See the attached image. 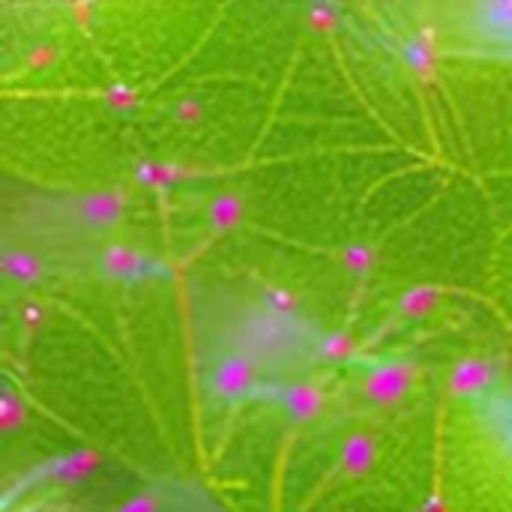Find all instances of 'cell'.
Returning a JSON list of instances; mask_svg holds the SVG:
<instances>
[{
  "label": "cell",
  "instance_id": "cell-1",
  "mask_svg": "<svg viewBox=\"0 0 512 512\" xmlns=\"http://www.w3.org/2000/svg\"><path fill=\"white\" fill-rule=\"evenodd\" d=\"M321 336L288 315L258 309L237 324V351L249 354L261 369H288L291 360H315Z\"/></svg>",
  "mask_w": 512,
  "mask_h": 512
},
{
  "label": "cell",
  "instance_id": "cell-2",
  "mask_svg": "<svg viewBox=\"0 0 512 512\" xmlns=\"http://www.w3.org/2000/svg\"><path fill=\"white\" fill-rule=\"evenodd\" d=\"M261 372L264 369L249 354L231 348V351L219 354L207 366L204 390H207L210 399L225 402V405H240V402H246L252 396H270V399H276V384L273 387H264Z\"/></svg>",
  "mask_w": 512,
  "mask_h": 512
},
{
  "label": "cell",
  "instance_id": "cell-3",
  "mask_svg": "<svg viewBox=\"0 0 512 512\" xmlns=\"http://www.w3.org/2000/svg\"><path fill=\"white\" fill-rule=\"evenodd\" d=\"M129 207V198L117 186H99V189H84L75 198H69L66 213L75 225L87 231H111L123 222Z\"/></svg>",
  "mask_w": 512,
  "mask_h": 512
},
{
  "label": "cell",
  "instance_id": "cell-4",
  "mask_svg": "<svg viewBox=\"0 0 512 512\" xmlns=\"http://www.w3.org/2000/svg\"><path fill=\"white\" fill-rule=\"evenodd\" d=\"M414 381H417V366L411 360H387V363H375L363 372L360 393L369 405L390 408L414 387Z\"/></svg>",
  "mask_w": 512,
  "mask_h": 512
},
{
  "label": "cell",
  "instance_id": "cell-5",
  "mask_svg": "<svg viewBox=\"0 0 512 512\" xmlns=\"http://www.w3.org/2000/svg\"><path fill=\"white\" fill-rule=\"evenodd\" d=\"M498 390V366L486 357H462L447 375V393L462 402H489Z\"/></svg>",
  "mask_w": 512,
  "mask_h": 512
},
{
  "label": "cell",
  "instance_id": "cell-6",
  "mask_svg": "<svg viewBox=\"0 0 512 512\" xmlns=\"http://www.w3.org/2000/svg\"><path fill=\"white\" fill-rule=\"evenodd\" d=\"M96 270L108 282H141L153 270V258L132 243H105L96 255Z\"/></svg>",
  "mask_w": 512,
  "mask_h": 512
},
{
  "label": "cell",
  "instance_id": "cell-7",
  "mask_svg": "<svg viewBox=\"0 0 512 512\" xmlns=\"http://www.w3.org/2000/svg\"><path fill=\"white\" fill-rule=\"evenodd\" d=\"M276 402L294 423H315L327 411V393L312 381L276 384Z\"/></svg>",
  "mask_w": 512,
  "mask_h": 512
},
{
  "label": "cell",
  "instance_id": "cell-8",
  "mask_svg": "<svg viewBox=\"0 0 512 512\" xmlns=\"http://www.w3.org/2000/svg\"><path fill=\"white\" fill-rule=\"evenodd\" d=\"M375 459H378L375 438L369 432H354V435H348V441L339 450V474L348 483H357L375 468Z\"/></svg>",
  "mask_w": 512,
  "mask_h": 512
},
{
  "label": "cell",
  "instance_id": "cell-9",
  "mask_svg": "<svg viewBox=\"0 0 512 512\" xmlns=\"http://www.w3.org/2000/svg\"><path fill=\"white\" fill-rule=\"evenodd\" d=\"M0 270L6 276V282H12L15 288H36L45 279V261L36 252L18 249V246H6L3 249Z\"/></svg>",
  "mask_w": 512,
  "mask_h": 512
},
{
  "label": "cell",
  "instance_id": "cell-10",
  "mask_svg": "<svg viewBox=\"0 0 512 512\" xmlns=\"http://www.w3.org/2000/svg\"><path fill=\"white\" fill-rule=\"evenodd\" d=\"M204 219L216 234H228L237 225H243L246 219V198L234 189H225L219 195H213L204 207Z\"/></svg>",
  "mask_w": 512,
  "mask_h": 512
},
{
  "label": "cell",
  "instance_id": "cell-11",
  "mask_svg": "<svg viewBox=\"0 0 512 512\" xmlns=\"http://www.w3.org/2000/svg\"><path fill=\"white\" fill-rule=\"evenodd\" d=\"M441 303H444V288L420 282V285H411L399 294L396 315L408 318V321H423V318H432L441 309Z\"/></svg>",
  "mask_w": 512,
  "mask_h": 512
},
{
  "label": "cell",
  "instance_id": "cell-12",
  "mask_svg": "<svg viewBox=\"0 0 512 512\" xmlns=\"http://www.w3.org/2000/svg\"><path fill=\"white\" fill-rule=\"evenodd\" d=\"M399 54H402V60H405V66L420 78V81H426V84H432L435 78H438V54H435V45L426 39V36H408V39H402L399 42Z\"/></svg>",
  "mask_w": 512,
  "mask_h": 512
},
{
  "label": "cell",
  "instance_id": "cell-13",
  "mask_svg": "<svg viewBox=\"0 0 512 512\" xmlns=\"http://www.w3.org/2000/svg\"><path fill=\"white\" fill-rule=\"evenodd\" d=\"M192 177L189 165H180V162H156V159H147V162H138L135 165V180L147 189H168V186H180Z\"/></svg>",
  "mask_w": 512,
  "mask_h": 512
},
{
  "label": "cell",
  "instance_id": "cell-14",
  "mask_svg": "<svg viewBox=\"0 0 512 512\" xmlns=\"http://www.w3.org/2000/svg\"><path fill=\"white\" fill-rule=\"evenodd\" d=\"M354 354H357V339L348 330H339V333L321 336L315 360H321V363H348V360H354Z\"/></svg>",
  "mask_w": 512,
  "mask_h": 512
},
{
  "label": "cell",
  "instance_id": "cell-15",
  "mask_svg": "<svg viewBox=\"0 0 512 512\" xmlns=\"http://www.w3.org/2000/svg\"><path fill=\"white\" fill-rule=\"evenodd\" d=\"M339 264L351 273V276H369L378 264V252L372 243H351L339 252Z\"/></svg>",
  "mask_w": 512,
  "mask_h": 512
},
{
  "label": "cell",
  "instance_id": "cell-16",
  "mask_svg": "<svg viewBox=\"0 0 512 512\" xmlns=\"http://www.w3.org/2000/svg\"><path fill=\"white\" fill-rule=\"evenodd\" d=\"M204 102L198 99V96H183V99H177L174 102V111H171V117H174V123L177 126H201L204 123Z\"/></svg>",
  "mask_w": 512,
  "mask_h": 512
},
{
  "label": "cell",
  "instance_id": "cell-17",
  "mask_svg": "<svg viewBox=\"0 0 512 512\" xmlns=\"http://www.w3.org/2000/svg\"><path fill=\"white\" fill-rule=\"evenodd\" d=\"M306 27L318 33H333L339 27V9L330 3H318L306 9Z\"/></svg>",
  "mask_w": 512,
  "mask_h": 512
},
{
  "label": "cell",
  "instance_id": "cell-18",
  "mask_svg": "<svg viewBox=\"0 0 512 512\" xmlns=\"http://www.w3.org/2000/svg\"><path fill=\"white\" fill-rule=\"evenodd\" d=\"M261 309H267V312H273V315L297 318V297L288 294L285 288H267V294L261 297Z\"/></svg>",
  "mask_w": 512,
  "mask_h": 512
},
{
  "label": "cell",
  "instance_id": "cell-19",
  "mask_svg": "<svg viewBox=\"0 0 512 512\" xmlns=\"http://www.w3.org/2000/svg\"><path fill=\"white\" fill-rule=\"evenodd\" d=\"M27 69H33V72H45L48 66H54V60H57V45L54 42H48V39H42V42H36V45H30L27 48Z\"/></svg>",
  "mask_w": 512,
  "mask_h": 512
},
{
  "label": "cell",
  "instance_id": "cell-20",
  "mask_svg": "<svg viewBox=\"0 0 512 512\" xmlns=\"http://www.w3.org/2000/svg\"><path fill=\"white\" fill-rule=\"evenodd\" d=\"M93 456L90 453H78V456H69V459H63L60 465H57V480H63V483H69V480H78V477H84L90 468H93Z\"/></svg>",
  "mask_w": 512,
  "mask_h": 512
},
{
  "label": "cell",
  "instance_id": "cell-21",
  "mask_svg": "<svg viewBox=\"0 0 512 512\" xmlns=\"http://www.w3.org/2000/svg\"><path fill=\"white\" fill-rule=\"evenodd\" d=\"M159 510H162V495H159V492H153V489H147V492L132 495L129 501H123V504H120L114 512H159Z\"/></svg>",
  "mask_w": 512,
  "mask_h": 512
},
{
  "label": "cell",
  "instance_id": "cell-22",
  "mask_svg": "<svg viewBox=\"0 0 512 512\" xmlns=\"http://www.w3.org/2000/svg\"><path fill=\"white\" fill-rule=\"evenodd\" d=\"M105 102H108L114 111H132V108L138 105V93L129 90V87H123V84H114V87L105 93Z\"/></svg>",
  "mask_w": 512,
  "mask_h": 512
},
{
  "label": "cell",
  "instance_id": "cell-23",
  "mask_svg": "<svg viewBox=\"0 0 512 512\" xmlns=\"http://www.w3.org/2000/svg\"><path fill=\"white\" fill-rule=\"evenodd\" d=\"M18 417L24 420V411H18L15 396H12V393H6V396H3V429H12V426L18 423Z\"/></svg>",
  "mask_w": 512,
  "mask_h": 512
},
{
  "label": "cell",
  "instance_id": "cell-24",
  "mask_svg": "<svg viewBox=\"0 0 512 512\" xmlns=\"http://www.w3.org/2000/svg\"><path fill=\"white\" fill-rule=\"evenodd\" d=\"M21 321H27V324H39L42 321V306H24L21 309Z\"/></svg>",
  "mask_w": 512,
  "mask_h": 512
}]
</instances>
